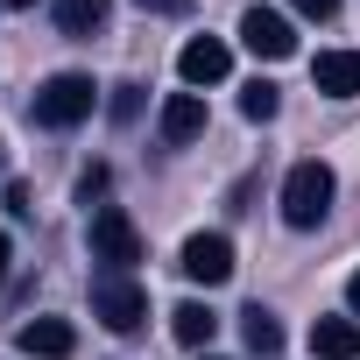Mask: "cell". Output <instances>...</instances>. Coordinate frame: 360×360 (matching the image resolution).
I'll use <instances>...</instances> for the list:
<instances>
[{"mask_svg":"<svg viewBox=\"0 0 360 360\" xmlns=\"http://www.w3.org/2000/svg\"><path fill=\"white\" fill-rule=\"evenodd\" d=\"M332 191H339V176H332L318 155L290 162V176H283V219H290L297 233H311V226L332 212Z\"/></svg>","mask_w":360,"mask_h":360,"instance_id":"6da1fadb","label":"cell"},{"mask_svg":"<svg viewBox=\"0 0 360 360\" xmlns=\"http://www.w3.org/2000/svg\"><path fill=\"white\" fill-rule=\"evenodd\" d=\"M92 318L106 325V332H141L148 325V290L134 283V276H113V269H99L92 276Z\"/></svg>","mask_w":360,"mask_h":360,"instance_id":"7a4b0ae2","label":"cell"},{"mask_svg":"<svg viewBox=\"0 0 360 360\" xmlns=\"http://www.w3.org/2000/svg\"><path fill=\"white\" fill-rule=\"evenodd\" d=\"M92 262L113 269V276H134V262H141V226H134L120 205H99V212H92Z\"/></svg>","mask_w":360,"mask_h":360,"instance_id":"3957f363","label":"cell"},{"mask_svg":"<svg viewBox=\"0 0 360 360\" xmlns=\"http://www.w3.org/2000/svg\"><path fill=\"white\" fill-rule=\"evenodd\" d=\"M92 78H78V71H57L43 92H36V120L43 127H78V120H92Z\"/></svg>","mask_w":360,"mask_h":360,"instance_id":"277c9868","label":"cell"},{"mask_svg":"<svg viewBox=\"0 0 360 360\" xmlns=\"http://www.w3.org/2000/svg\"><path fill=\"white\" fill-rule=\"evenodd\" d=\"M176 269H184L191 283H205V290H219V283L233 276V240H226V233H191Z\"/></svg>","mask_w":360,"mask_h":360,"instance_id":"5b68a950","label":"cell"},{"mask_svg":"<svg viewBox=\"0 0 360 360\" xmlns=\"http://www.w3.org/2000/svg\"><path fill=\"white\" fill-rule=\"evenodd\" d=\"M240 43H248L255 57H269V64L297 57V29H290L276 8H248V15H240Z\"/></svg>","mask_w":360,"mask_h":360,"instance_id":"8992f818","label":"cell"},{"mask_svg":"<svg viewBox=\"0 0 360 360\" xmlns=\"http://www.w3.org/2000/svg\"><path fill=\"white\" fill-rule=\"evenodd\" d=\"M226 71H233V50H226L219 36H191L184 57H176V78H184L191 92H198V85H219Z\"/></svg>","mask_w":360,"mask_h":360,"instance_id":"52a82bcc","label":"cell"},{"mask_svg":"<svg viewBox=\"0 0 360 360\" xmlns=\"http://www.w3.org/2000/svg\"><path fill=\"white\" fill-rule=\"evenodd\" d=\"M15 346H22L29 360H71V353H78V332H71L64 318H29V325L15 332Z\"/></svg>","mask_w":360,"mask_h":360,"instance_id":"ba28073f","label":"cell"},{"mask_svg":"<svg viewBox=\"0 0 360 360\" xmlns=\"http://www.w3.org/2000/svg\"><path fill=\"white\" fill-rule=\"evenodd\" d=\"M311 85L325 99H353L360 92V50H318L311 57Z\"/></svg>","mask_w":360,"mask_h":360,"instance_id":"9c48e42d","label":"cell"},{"mask_svg":"<svg viewBox=\"0 0 360 360\" xmlns=\"http://www.w3.org/2000/svg\"><path fill=\"white\" fill-rule=\"evenodd\" d=\"M155 127H162V141H169V148L198 141V134H205V99H198V92H169V99H162V120H155Z\"/></svg>","mask_w":360,"mask_h":360,"instance_id":"30bf717a","label":"cell"},{"mask_svg":"<svg viewBox=\"0 0 360 360\" xmlns=\"http://www.w3.org/2000/svg\"><path fill=\"white\" fill-rule=\"evenodd\" d=\"M311 360H360V318H318L311 325Z\"/></svg>","mask_w":360,"mask_h":360,"instance_id":"8fae6325","label":"cell"},{"mask_svg":"<svg viewBox=\"0 0 360 360\" xmlns=\"http://www.w3.org/2000/svg\"><path fill=\"white\" fill-rule=\"evenodd\" d=\"M240 332H248V353H255V360H276V353H283V325H276L269 304H248V311H240Z\"/></svg>","mask_w":360,"mask_h":360,"instance_id":"7c38bea8","label":"cell"},{"mask_svg":"<svg viewBox=\"0 0 360 360\" xmlns=\"http://www.w3.org/2000/svg\"><path fill=\"white\" fill-rule=\"evenodd\" d=\"M106 15H113L106 0H57V29H64V36H78V43H85V36H99V29H106Z\"/></svg>","mask_w":360,"mask_h":360,"instance_id":"4fadbf2b","label":"cell"},{"mask_svg":"<svg viewBox=\"0 0 360 360\" xmlns=\"http://www.w3.org/2000/svg\"><path fill=\"white\" fill-rule=\"evenodd\" d=\"M169 332H176V346H212L219 318H212L205 304H176V311H169Z\"/></svg>","mask_w":360,"mask_h":360,"instance_id":"5bb4252c","label":"cell"},{"mask_svg":"<svg viewBox=\"0 0 360 360\" xmlns=\"http://www.w3.org/2000/svg\"><path fill=\"white\" fill-rule=\"evenodd\" d=\"M276 106H283V99H276V85H269V78L240 85V113H248V120H276Z\"/></svg>","mask_w":360,"mask_h":360,"instance_id":"9a60e30c","label":"cell"},{"mask_svg":"<svg viewBox=\"0 0 360 360\" xmlns=\"http://www.w3.org/2000/svg\"><path fill=\"white\" fill-rule=\"evenodd\" d=\"M106 113L127 127V120H141V85H113V99H106Z\"/></svg>","mask_w":360,"mask_h":360,"instance_id":"2e32d148","label":"cell"},{"mask_svg":"<svg viewBox=\"0 0 360 360\" xmlns=\"http://www.w3.org/2000/svg\"><path fill=\"white\" fill-rule=\"evenodd\" d=\"M290 8L311 15V22H332V15H339V0H290Z\"/></svg>","mask_w":360,"mask_h":360,"instance_id":"e0dca14e","label":"cell"},{"mask_svg":"<svg viewBox=\"0 0 360 360\" xmlns=\"http://www.w3.org/2000/svg\"><path fill=\"white\" fill-rule=\"evenodd\" d=\"M99 191H106V169H85V176H78V198H85V205H92V198H99Z\"/></svg>","mask_w":360,"mask_h":360,"instance_id":"ac0fdd59","label":"cell"},{"mask_svg":"<svg viewBox=\"0 0 360 360\" xmlns=\"http://www.w3.org/2000/svg\"><path fill=\"white\" fill-rule=\"evenodd\" d=\"M141 8H148V15H191L198 0H141Z\"/></svg>","mask_w":360,"mask_h":360,"instance_id":"d6986e66","label":"cell"},{"mask_svg":"<svg viewBox=\"0 0 360 360\" xmlns=\"http://www.w3.org/2000/svg\"><path fill=\"white\" fill-rule=\"evenodd\" d=\"M346 311H353V318H360V269H353V276H346Z\"/></svg>","mask_w":360,"mask_h":360,"instance_id":"ffe728a7","label":"cell"},{"mask_svg":"<svg viewBox=\"0 0 360 360\" xmlns=\"http://www.w3.org/2000/svg\"><path fill=\"white\" fill-rule=\"evenodd\" d=\"M8 262H15V240H8V233H0V283H8Z\"/></svg>","mask_w":360,"mask_h":360,"instance_id":"44dd1931","label":"cell"},{"mask_svg":"<svg viewBox=\"0 0 360 360\" xmlns=\"http://www.w3.org/2000/svg\"><path fill=\"white\" fill-rule=\"evenodd\" d=\"M0 8H36V0H0Z\"/></svg>","mask_w":360,"mask_h":360,"instance_id":"7402d4cb","label":"cell"},{"mask_svg":"<svg viewBox=\"0 0 360 360\" xmlns=\"http://www.w3.org/2000/svg\"><path fill=\"white\" fill-rule=\"evenodd\" d=\"M205 360H212V353H205Z\"/></svg>","mask_w":360,"mask_h":360,"instance_id":"603a6c76","label":"cell"}]
</instances>
